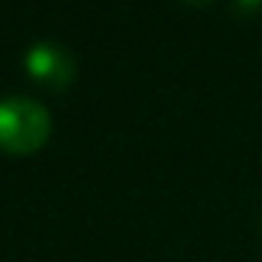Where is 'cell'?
Segmentation results:
<instances>
[{"label":"cell","mask_w":262,"mask_h":262,"mask_svg":"<svg viewBox=\"0 0 262 262\" xmlns=\"http://www.w3.org/2000/svg\"><path fill=\"white\" fill-rule=\"evenodd\" d=\"M26 74L46 91H65L76 79V59L59 42H37L26 54Z\"/></svg>","instance_id":"7a4b0ae2"},{"label":"cell","mask_w":262,"mask_h":262,"mask_svg":"<svg viewBox=\"0 0 262 262\" xmlns=\"http://www.w3.org/2000/svg\"><path fill=\"white\" fill-rule=\"evenodd\" d=\"M234 9L239 14H256L262 9V0H234Z\"/></svg>","instance_id":"3957f363"},{"label":"cell","mask_w":262,"mask_h":262,"mask_svg":"<svg viewBox=\"0 0 262 262\" xmlns=\"http://www.w3.org/2000/svg\"><path fill=\"white\" fill-rule=\"evenodd\" d=\"M183 3H189V6H206V3H211V0H183Z\"/></svg>","instance_id":"277c9868"},{"label":"cell","mask_w":262,"mask_h":262,"mask_svg":"<svg viewBox=\"0 0 262 262\" xmlns=\"http://www.w3.org/2000/svg\"><path fill=\"white\" fill-rule=\"evenodd\" d=\"M51 136V113L29 96L0 99V149L29 155L46 147Z\"/></svg>","instance_id":"6da1fadb"}]
</instances>
